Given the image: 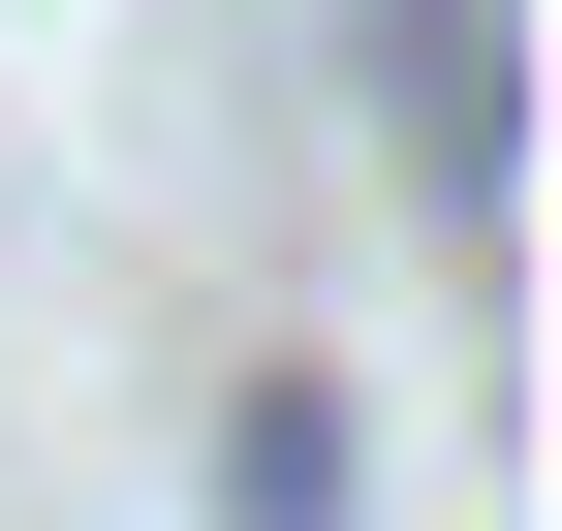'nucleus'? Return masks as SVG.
Masks as SVG:
<instances>
[{"mask_svg": "<svg viewBox=\"0 0 562 531\" xmlns=\"http://www.w3.org/2000/svg\"><path fill=\"white\" fill-rule=\"evenodd\" d=\"M406 125H438V188H501V0H406Z\"/></svg>", "mask_w": 562, "mask_h": 531, "instance_id": "f257e3e1", "label": "nucleus"}]
</instances>
